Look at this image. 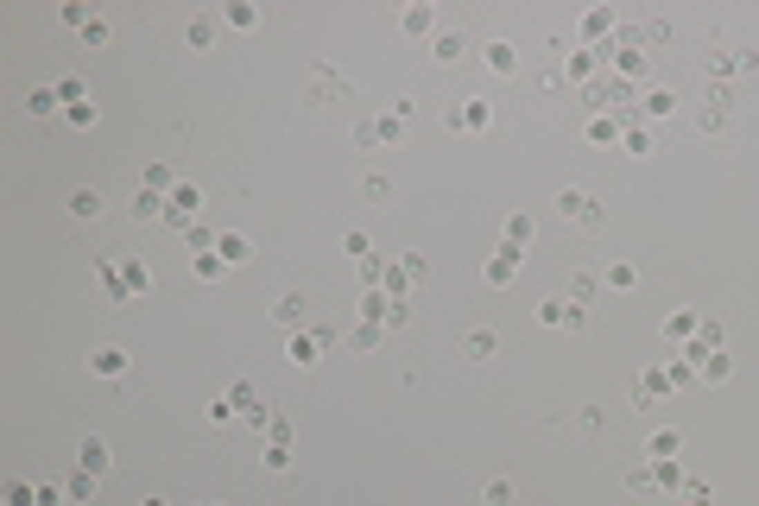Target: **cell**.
Here are the masks:
<instances>
[{
	"label": "cell",
	"mask_w": 759,
	"mask_h": 506,
	"mask_svg": "<svg viewBox=\"0 0 759 506\" xmlns=\"http://www.w3.org/2000/svg\"><path fill=\"white\" fill-rule=\"evenodd\" d=\"M487 64L494 70H513V45H487Z\"/></svg>",
	"instance_id": "3"
},
{
	"label": "cell",
	"mask_w": 759,
	"mask_h": 506,
	"mask_svg": "<svg viewBox=\"0 0 759 506\" xmlns=\"http://www.w3.org/2000/svg\"><path fill=\"white\" fill-rule=\"evenodd\" d=\"M82 462H89V469H108V443L89 437V443H82Z\"/></svg>",
	"instance_id": "1"
},
{
	"label": "cell",
	"mask_w": 759,
	"mask_h": 506,
	"mask_svg": "<svg viewBox=\"0 0 759 506\" xmlns=\"http://www.w3.org/2000/svg\"><path fill=\"white\" fill-rule=\"evenodd\" d=\"M146 506H158V500H146Z\"/></svg>",
	"instance_id": "5"
},
{
	"label": "cell",
	"mask_w": 759,
	"mask_h": 506,
	"mask_svg": "<svg viewBox=\"0 0 759 506\" xmlns=\"http://www.w3.org/2000/svg\"><path fill=\"white\" fill-rule=\"evenodd\" d=\"M70 209H76V216H95V209H102V196H95V190H76V203H70Z\"/></svg>",
	"instance_id": "2"
},
{
	"label": "cell",
	"mask_w": 759,
	"mask_h": 506,
	"mask_svg": "<svg viewBox=\"0 0 759 506\" xmlns=\"http://www.w3.org/2000/svg\"><path fill=\"white\" fill-rule=\"evenodd\" d=\"M95 373H120V348H102L95 355Z\"/></svg>",
	"instance_id": "4"
}]
</instances>
